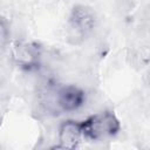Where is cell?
<instances>
[{
    "label": "cell",
    "mask_w": 150,
    "mask_h": 150,
    "mask_svg": "<svg viewBox=\"0 0 150 150\" xmlns=\"http://www.w3.org/2000/svg\"><path fill=\"white\" fill-rule=\"evenodd\" d=\"M82 136L89 139H98L105 136H112L120 130V122L112 112L104 111L96 114L80 123Z\"/></svg>",
    "instance_id": "cell-1"
},
{
    "label": "cell",
    "mask_w": 150,
    "mask_h": 150,
    "mask_svg": "<svg viewBox=\"0 0 150 150\" xmlns=\"http://www.w3.org/2000/svg\"><path fill=\"white\" fill-rule=\"evenodd\" d=\"M68 23L70 38L83 39L94 29L96 25V16L89 7L77 5L73 8Z\"/></svg>",
    "instance_id": "cell-2"
},
{
    "label": "cell",
    "mask_w": 150,
    "mask_h": 150,
    "mask_svg": "<svg viewBox=\"0 0 150 150\" xmlns=\"http://www.w3.org/2000/svg\"><path fill=\"white\" fill-rule=\"evenodd\" d=\"M56 101L62 110L73 111L79 109L83 104L84 93L75 86H64L57 90Z\"/></svg>",
    "instance_id": "cell-3"
},
{
    "label": "cell",
    "mask_w": 150,
    "mask_h": 150,
    "mask_svg": "<svg viewBox=\"0 0 150 150\" xmlns=\"http://www.w3.org/2000/svg\"><path fill=\"white\" fill-rule=\"evenodd\" d=\"M82 138V130L80 123L74 121H66L61 124L59 130L60 148L75 149Z\"/></svg>",
    "instance_id": "cell-4"
},
{
    "label": "cell",
    "mask_w": 150,
    "mask_h": 150,
    "mask_svg": "<svg viewBox=\"0 0 150 150\" xmlns=\"http://www.w3.org/2000/svg\"><path fill=\"white\" fill-rule=\"evenodd\" d=\"M8 38V27L4 20L0 19V45H2Z\"/></svg>",
    "instance_id": "cell-5"
}]
</instances>
